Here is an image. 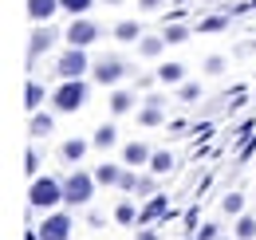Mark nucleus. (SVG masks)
<instances>
[{
  "label": "nucleus",
  "instance_id": "5",
  "mask_svg": "<svg viewBox=\"0 0 256 240\" xmlns=\"http://www.w3.org/2000/svg\"><path fill=\"white\" fill-rule=\"evenodd\" d=\"M95 83H102V87H114L122 75H126L130 67H126V60H118V56H102V60H95Z\"/></svg>",
  "mask_w": 256,
  "mask_h": 240
},
{
  "label": "nucleus",
  "instance_id": "34",
  "mask_svg": "<svg viewBox=\"0 0 256 240\" xmlns=\"http://www.w3.org/2000/svg\"><path fill=\"white\" fill-rule=\"evenodd\" d=\"M134 240H158V232H150V228L142 224V232H138V236H134Z\"/></svg>",
  "mask_w": 256,
  "mask_h": 240
},
{
  "label": "nucleus",
  "instance_id": "20",
  "mask_svg": "<svg viewBox=\"0 0 256 240\" xmlns=\"http://www.w3.org/2000/svg\"><path fill=\"white\" fill-rule=\"evenodd\" d=\"M150 170H154V174H170V170H174V154H170V150H158L154 158H150Z\"/></svg>",
  "mask_w": 256,
  "mask_h": 240
},
{
  "label": "nucleus",
  "instance_id": "16",
  "mask_svg": "<svg viewBox=\"0 0 256 240\" xmlns=\"http://www.w3.org/2000/svg\"><path fill=\"white\" fill-rule=\"evenodd\" d=\"M95 181H98V185H118V181H122V170L106 162V166H98V170H95Z\"/></svg>",
  "mask_w": 256,
  "mask_h": 240
},
{
  "label": "nucleus",
  "instance_id": "1",
  "mask_svg": "<svg viewBox=\"0 0 256 240\" xmlns=\"http://www.w3.org/2000/svg\"><path fill=\"white\" fill-rule=\"evenodd\" d=\"M87 98H91V87L83 83V79H64L60 87H56V94H52V106L56 110H79V106H87Z\"/></svg>",
  "mask_w": 256,
  "mask_h": 240
},
{
  "label": "nucleus",
  "instance_id": "13",
  "mask_svg": "<svg viewBox=\"0 0 256 240\" xmlns=\"http://www.w3.org/2000/svg\"><path fill=\"white\" fill-rule=\"evenodd\" d=\"M166 48H170V44H166V36H142V40H138V52H142L146 60H158Z\"/></svg>",
  "mask_w": 256,
  "mask_h": 240
},
{
  "label": "nucleus",
  "instance_id": "2",
  "mask_svg": "<svg viewBox=\"0 0 256 240\" xmlns=\"http://www.w3.org/2000/svg\"><path fill=\"white\" fill-rule=\"evenodd\" d=\"M60 201H64V181L32 178V185H28V205H36V209H56Z\"/></svg>",
  "mask_w": 256,
  "mask_h": 240
},
{
  "label": "nucleus",
  "instance_id": "27",
  "mask_svg": "<svg viewBox=\"0 0 256 240\" xmlns=\"http://www.w3.org/2000/svg\"><path fill=\"white\" fill-rule=\"evenodd\" d=\"M221 209L224 212H240V209H244V197H240V193H228V197L221 201Z\"/></svg>",
  "mask_w": 256,
  "mask_h": 240
},
{
  "label": "nucleus",
  "instance_id": "11",
  "mask_svg": "<svg viewBox=\"0 0 256 240\" xmlns=\"http://www.w3.org/2000/svg\"><path fill=\"white\" fill-rule=\"evenodd\" d=\"M87 150H91V142H83V138H67L64 146H60L64 162H83V158H87Z\"/></svg>",
  "mask_w": 256,
  "mask_h": 240
},
{
  "label": "nucleus",
  "instance_id": "26",
  "mask_svg": "<svg viewBox=\"0 0 256 240\" xmlns=\"http://www.w3.org/2000/svg\"><path fill=\"white\" fill-rule=\"evenodd\" d=\"M162 36H166V44H182V40H186V36H190V32L182 28V24H170V28L162 32Z\"/></svg>",
  "mask_w": 256,
  "mask_h": 240
},
{
  "label": "nucleus",
  "instance_id": "18",
  "mask_svg": "<svg viewBox=\"0 0 256 240\" xmlns=\"http://www.w3.org/2000/svg\"><path fill=\"white\" fill-rule=\"evenodd\" d=\"M130 106H134V94L130 90H114L110 94V114H126Z\"/></svg>",
  "mask_w": 256,
  "mask_h": 240
},
{
  "label": "nucleus",
  "instance_id": "29",
  "mask_svg": "<svg viewBox=\"0 0 256 240\" xmlns=\"http://www.w3.org/2000/svg\"><path fill=\"white\" fill-rule=\"evenodd\" d=\"M178 94H182L186 102H193V98L201 94V87H197V83H178Z\"/></svg>",
  "mask_w": 256,
  "mask_h": 240
},
{
  "label": "nucleus",
  "instance_id": "36",
  "mask_svg": "<svg viewBox=\"0 0 256 240\" xmlns=\"http://www.w3.org/2000/svg\"><path fill=\"white\" fill-rule=\"evenodd\" d=\"M106 4H118V0H106Z\"/></svg>",
  "mask_w": 256,
  "mask_h": 240
},
{
  "label": "nucleus",
  "instance_id": "7",
  "mask_svg": "<svg viewBox=\"0 0 256 240\" xmlns=\"http://www.w3.org/2000/svg\"><path fill=\"white\" fill-rule=\"evenodd\" d=\"M67 236H71V216L67 212H52L40 224V240H67Z\"/></svg>",
  "mask_w": 256,
  "mask_h": 240
},
{
  "label": "nucleus",
  "instance_id": "35",
  "mask_svg": "<svg viewBox=\"0 0 256 240\" xmlns=\"http://www.w3.org/2000/svg\"><path fill=\"white\" fill-rule=\"evenodd\" d=\"M138 4H142V8H158L162 0H138Z\"/></svg>",
  "mask_w": 256,
  "mask_h": 240
},
{
  "label": "nucleus",
  "instance_id": "33",
  "mask_svg": "<svg viewBox=\"0 0 256 240\" xmlns=\"http://www.w3.org/2000/svg\"><path fill=\"white\" fill-rule=\"evenodd\" d=\"M197 240H217V224H213V220H209V224H205V228H201V236Z\"/></svg>",
  "mask_w": 256,
  "mask_h": 240
},
{
  "label": "nucleus",
  "instance_id": "31",
  "mask_svg": "<svg viewBox=\"0 0 256 240\" xmlns=\"http://www.w3.org/2000/svg\"><path fill=\"white\" fill-rule=\"evenodd\" d=\"M205 71H213V75H217V71H224V60H221V56H213V60H205Z\"/></svg>",
  "mask_w": 256,
  "mask_h": 240
},
{
  "label": "nucleus",
  "instance_id": "14",
  "mask_svg": "<svg viewBox=\"0 0 256 240\" xmlns=\"http://www.w3.org/2000/svg\"><path fill=\"white\" fill-rule=\"evenodd\" d=\"M154 79H158V83H182V79H186V67H182V63H162Z\"/></svg>",
  "mask_w": 256,
  "mask_h": 240
},
{
  "label": "nucleus",
  "instance_id": "6",
  "mask_svg": "<svg viewBox=\"0 0 256 240\" xmlns=\"http://www.w3.org/2000/svg\"><path fill=\"white\" fill-rule=\"evenodd\" d=\"M95 40H98L95 20H83V16L71 20V28H67V44H71V48H87V44H95Z\"/></svg>",
  "mask_w": 256,
  "mask_h": 240
},
{
  "label": "nucleus",
  "instance_id": "32",
  "mask_svg": "<svg viewBox=\"0 0 256 240\" xmlns=\"http://www.w3.org/2000/svg\"><path fill=\"white\" fill-rule=\"evenodd\" d=\"M138 193H142V197L154 193V178H138Z\"/></svg>",
  "mask_w": 256,
  "mask_h": 240
},
{
  "label": "nucleus",
  "instance_id": "23",
  "mask_svg": "<svg viewBox=\"0 0 256 240\" xmlns=\"http://www.w3.org/2000/svg\"><path fill=\"white\" fill-rule=\"evenodd\" d=\"M256 236V220L252 216H240L236 220V240H252Z\"/></svg>",
  "mask_w": 256,
  "mask_h": 240
},
{
  "label": "nucleus",
  "instance_id": "28",
  "mask_svg": "<svg viewBox=\"0 0 256 240\" xmlns=\"http://www.w3.org/2000/svg\"><path fill=\"white\" fill-rule=\"evenodd\" d=\"M224 24H228V20H224V16H205V20H201V24H197V28H201V32H221Z\"/></svg>",
  "mask_w": 256,
  "mask_h": 240
},
{
  "label": "nucleus",
  "instance_id": "25",
  "mask_svg": "<svg viewBox=\"0 0 256 240\" xmlns=\"http://www.w3.org/2000/svg\"><path fill=\"white\" fill-rule=\"evenodd\" d=\"M114 216H118V224H134V220H138V209H134V205H118V209H114Z\"/></svg>",
  "mask_w": 256,
  "mask_h": 240
},
{
  "label": "nucleus",
  "instance_id": "17",
  "mask_svg": "<svg viewBox=\"0 0 256 240\" xmlns=\"http://www.w3.org/2000/svg\"><path fill=\"white\" fill-rule=\"evenodd\" d=\"M114 142H118V130H114L110 122H106V126H98V130H95V146H98V150H110Z\"/></svg>",
  "mask_w": 256,
  "mask_h": 240
},
{
  "label": "nucleus",
  "instance_id": "12",
  "mask_svg": "<svg viewBox=\"0 0 256 240\" xmlns=\"http://www.w3.org/2000/svg\"><path fill=\"white\" fill-rule=\"evenodd\" d=\"M122 158H126V166H146V162L154 158V150H150L146 142H130L126 150H122Z\"/></svg>",
  "mask_w": 256,
  "mask_h": 240
},
{
  "label": "nucleus",
  "instance_id": "21",
  "mask_svg": "<svg viewBox=\"0 0 256 240\" xmlns=\"http://www.w3.org/2000/svg\"><path fill=\"white\" fill-rule=\"evenodd\" d=\"M114 36H118V40H122V44H130V40H142V28H138V24H134V20H122V24H118V28H114Z\"/></svg>",
  "mask_w": 256,
  "mask_h": 240
},
{
  "label": "nucleus",
  "instance_id": "10",
  "mask_svg": "<svg viewBox=\"0 0 256 240\" xmlns=\"http://www.w3.org/2000/svg\"><path fill=\"white\" fill-rule=\"evenodd\" d=\"M170 209V197H162V193H154L142 209H138V224H146V220H154V216H162V212Z\"/></svg>",
  "mask_w": 256,
  "mask_h": 240
},
{
  "label": "nucleus",
  "instance_id": "8",
  "mask_svg": "<svg viewBox=\"0 0 256 240\" xmlns=\"http://www.w3.org/2000/svg\"><path fill=\"white\" fill-rule=\"evenodd\" d=\"M52 44H56V28H48V24H40V28L32 32V44H28V56H44V52H48V48H52Z\"/></svg>",
  "mask_w": 256,
  "mask_h": 240
},
{
  "label": "nucleus",
  "instance_id": "15",
  "mask_svg": "<svg viewBox=\"0 0 256 240\" xmlns=\"http://www.w3.org/2000/svg\"><path fill=\"white\" fill-rule=\"evenodd\" d=\"M162 118H166L162 102H150V106H142V110H138V122H142V126H162Z\"/></svg>",
  "mask_w": 256,
  "mask_h": 240
},
{
  "label": "nucleus",
  "instance_id": "9",
  "mask_svg": "<svg viewBox=\"0 0 256 240\" xmlns=\"http://www.w3.org/2000/svg\"><path fill=\"white\" fill-rule=\"evenodd\" d=\"M60 8H64L60 0H28V16H32L36 24H48V20H52Z\"/></svg>",
  "mask_w": 256,
  "mask_h": 240
},
{
  "label": "nucleus",
  "instance_id": "22",
  "mask_svg": "<svg viewBox=\"0 0 256 240\" xmlns=\"http://www.w3.org/2000/svg\"><path fill=\"white\" fill-rule=\"evenodd\" d=\"M52 126H56L52 114H36V118H32V134H36V138H44V134H52Z\"/></svg>",
  "mask_w": 256,
  "mask_h": 240
},
{
  "label": "nucleus",
  "instance_id": "3",
  "mask_svg": "<svg viewBox=\"0 0 256 240\" xmlns=\"http://www.w3.org/2000/svg\"><path fill=\"white\" fill-rule=\"evenodd\" d=\"M95 185H98V181L91 178V174H83V170L67 174V181H64V201H67V205H87V201L95 197Z\"/></svg>",
  "mask_w": 256,
  "mask_h": 240
},
{
  "label": "nucleus",
  "instance_id": "4",
  "mask_svg": "<svg viewBox=\"0 0 256 240\" xmlns=\"http://www.w3.org/2000/svg\"><path fill=\"white\" fill-rule=\"evenodd\" d=\"M87 67H91L87 48H67L64 56L56 60V75L60 79H79V75H87Z\"/></svg>",
  "mask_w": 256,
  "mask_h": 240
},
{
  "label": "nucleus",
  "instance_id": "30",
  "mask_svg": "<svg viewBox=\"0 0 256 240\" xmlns=\"http://www.w3.org/2000/svg\"><path fill=\"white\" fill-rule=\"evenodd\" d=\"M36 166H40V154L28 150V154H24V174H28V178H36Z\"/></svg>",
  "mask_w": 256,
  "mask_h": 240
},
{
  "label": "nucleus",
  "instance_id": "24",
  "mask_svg": "<svg viewBox=\"0 0 256 240\" xmlns=\"http://www.w3.org/2000/svg\"><path fill=\"white\" fill-rule=\"evenodd\" d=\"M60 4H64V12H71V16H83V12H91L95 0H60Z\"/></svg>",
  "mask_w": 256,
  "mask_h": 240
},
{
  "label": "nucleus",
  "instance_id": "19",
  "mask_svg": "<svg viewBox=\"0 0 256 240\" xmlns=\"http://www.w3.org/2000/svg\"><path fill=\"white\" fill-rule=\"evenodd\" d=\"M40 102H44V87L32 79V83L24 87V106H28V110H40Z\"/></svg>",
  "mask_w": 256,
  "mask_h": 240
}]
</instances>
